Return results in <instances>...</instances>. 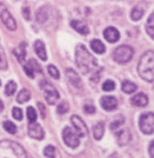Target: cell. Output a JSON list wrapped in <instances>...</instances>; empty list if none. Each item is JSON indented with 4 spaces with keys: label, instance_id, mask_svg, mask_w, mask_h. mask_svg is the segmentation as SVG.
<instances>
[{
    "label": "cell",
    "instance_id": "obj_1",
    "mask_svg": "<svg viewBox=\"0 0 154 158\" xmlns=\"http://www.w3.org/2000/svg\"><path fill=\"white\" fill-rule=\"evenodd\" d=\"M75 59L77 67L83 74L92 72L97 67V60L92 56V54H90L83 44H78L76 47Z\"/></svg>",
    "mask_w": 154,
    "mask_h": 158
},
{
    "label": "cell",
    "instance_id": "obj_2",
    "mask_svg": "<svg viewBox=\"0 0 154 158\" xmlns=\"http://www.w3.org/2000/svg\"><path fill=\"white\" fill-rule=\"evenodd\" d=\"M137 71L139 76L148 82H153L154 79V53L148 51L142 56L138 63Z\"/></svg>",
    "mask_w": 154,
    "mask_h": 158
},
{
    "label": "cell",
    "instance_id": "obj_3",
    "mask_svg": "<svg viewBox=\"0 0 154 158\" xmlns=\"http://www.w3.org/2000/svg\"><path fill=\"white\" fill-rule=\"evenodd\" d=\"M134 55V51L130 45H120V47L116 48L115 51L113 52V59L118 63H127L133 58Z\"/></svg>",
    "mask_w": 154,
    "mask_h": 158
},
{
    "label": "cell",
    "instance_id": "obj_4",
    "mask_svg": "<svg viewBox=\"0 0 154 158\" xmlns=\"http://www.w3.org/2000/svg\"><path fill=\"white\" fill-rule=\"evenodd\" d=\"M139 129L143 134L151 135L154 131V114L152 112L142 114L139 118Z\"/></svg>",
    "mask_w": 154,
    "mask_h": 158
},
{
    "label": "cell",
    "instance_id": "obj_5",
    "mask_svg": "<svg viewBox=\"0 0 154 158\" xmlns=\"http://www.w3.org/2000/svg\"><path fill=\"white\" fill-rule=\"evenodd\" d=\"M41 89L45 92V100L49 104H55L57 102V100L59 99V93L51 83H49L48 81H42Z\"/></svg>",
    "mask_w": 154,
    "mask_h": 158
},
{
    "label": "cell",
    "instance_id": "obj_6",
    "mask_svg": "<svg viewBox=\"0 0 154 158\" xmlns=\"http://www.w3.org/2000/svg\"><path fill=\"white\" fill-rule=\"evenodd\" d=\"M0 19L9 30L15 31L17 29V24L14 17L12 16L11 13L7 10V7L3 3H0Z\"/></svg>",
    "mask_w": 154,
    "mask_h": 158
},
{
    "label": "cell",
    "instance_id": "obj_7",
    "mask_svg": "<svg viewBox=\"0 0 154 158\" xmlns=\"http://www.w3.org/2000/svg\"><path fill=\"white\" fill-rule=\"evenodd\" d=\"M62 138L66 146L69 148H72V149H75V148L78 147L79 143H80L78 135H77L76 132H74L71 128H69V127H66V128L63 129Z\"/></svg>",
    "mask_w": 154,
    "mask_h": 158
},
{
    "label": "cell",
    "instance_id": "obj_8",
    "mask_svg": "<svg viewBox=\"0 0 154 158\" xmlns=\"http://www.w3.org/2000/svg\"><path fill=\"white\" fill-rule=\"evenodd\" d=\"M0 147L3 148H11L14 152V154L16 155L18 158H27V152L25 150L22 148V146H20L19 143L15 141H10V140H3V141L0 142Z\"/></svg>",
    "mask_w": 154,
    "mask_h": 158
},
{
    "label": "cell",
    "instance_id": "obj_9",
    "mask_svg": "<svg viewBox=\"0 0 154 158\" xmlns=\"http://www.w3.org/2000/svg\"><path fill=\"white\" fill-rule=\"evenodd\" d=\"M71 121L78 137H86L88 135V128H87L86 123L80 117L77 115H73L71 117Z\"/></svg>",
    "mask_w": 154,
    "mask_h": 158
},
{
    "label": "cell",
    "instance_id": "obj_10",
    "mask_svg": "<svg viewBox=\"0 0 154 158\" xmlns=\"http://www.w3.org/2000/svg\"><path fill=\"white\" fill-rule=\"evenodd\" d=\"M28 133L29 136L37 140H42L45 138V132H43L42 127L37 122H30L29 128H28Z\"/></svg>",
    "mask_w": 154,
    "mask_h": 158
},
{
    "label": "cell",
    "instance_id": "obj_11",
    "mask_svg": "<svg viewBox=\"0 0 154 158\" xmlns=\"http://www.w3.org/2000/svg\"><path fill=\"white\" fill-rule=\"evenodd\" d=\"M66 75L68 78L69 82L71 83L74 88L76 89H81L83 88V82H81V79L79 78L78 74H77L73 69H66Z\"/></svg>",
    "mask_w": 154,
    "mask_h": 158
},
{
    "label": "cell",
    "instance_id": "obj_12",
    "mask_svg": "<svg viewBox=\"0 0 154 158\" xmlns=\"http://www.w3.org/2000/svg\"><path fill=\"white\" fill-rule=\"evenodd\" d=\"M101 104L102 106V109L106 110V111H114L117 108V99L113 96H104L101 99Z\"/></svg>",
    "mask_w": 154,
    "mask_h": 158
},
{
    "label": "cell",
    "instance_id": "obj_13",
    "mask_svg": "<svg viewBox=\"0 0 154 158\" xmlns=\"http://www.w3.org/2000/svg\"><path fill=\"white\" fill-rule=\"evenodd\" d=\"M104 36H105V39H106L108 42L114 43V42L118 41L120 35H119V32L115 29V27H109L104 31Z\"/></svg>",
    "mask_w": 154,
    "mask_h": 158
},
{
    "label": "cell",
    "instance_id": "obj_14",
    "mask_svg": "<svg viewBox=\"0 0 154 158\" xmlns=\"http://www.w3.org/2000/svg\"><path fill=\"white\" fill-rule=\"evenodd\" d=\"M148 102H149L148 96L145 95L143 93H138L131 98V103L134 106H138V108H143V106H147Z\"/></svg>",
    "mask_w": 154,
    "mask_h": 158
},
{
    "label": "cell",
    "instance_id": "obj_15",
    "mask_svg": "<svg viewBox=\"0 0 154 158\" xmlns=\"http://www.w3.org/2000/svg\"><path fill=\"white\" fill-rule=\"evenodd\" d=\"M115 136H116L117 143L119 146H126L131 140V133L129 130H122V131L117 132Z\"/></svg>",
    "mask_w": 154,
    "mask_h": 158
},
{
    "label": "cell",
    "instance_id": "obj_16",
    "mask_svg": "<svg viewBox=\"0 0 154 158\" xmlns=\"http://www.w3.org/2000/svg\"><path fill=\"white\" fill-rule=\"evenodd\" d=\"M34 50L36 52V54L38 55V57L40 58L41 60L45 61L48 58L47 56V51H45V43H43L41 40H37L34 43Z\"/></svg>",
    "mask_w": 154,
    "mask_h": 158
},
{
    "label": "cell",
    "instance_id": "obj_17",
    "mask_svg": "<svg viewBox=\"0 0 154 158\" xmlns=\"http://www.w3.org/2000/svg\"><path fill=\"white\" fill-rule=\"evenodd\" d=\"M25 43L21 42L16 49L13 50V54L15 55V57L17 58V60L19 62H24L25 60V56H27V51H25Z\"/></svg>",
    "mask_w": 154,
    "mask_h": 158
},
{
    "label": "cell",
    "instance_id": "obj_18",
    "mask_svg": "<svg viewBox=\"0 0 154 158\" xmlns=\"http://www.w3.org/2000/svg\"><path fill=\"white\" fill-rule=\"evenodd\" d=\"M71 27H73L76 32L80 33V34H83V35L89 34L88 27H87L84 22L80 21V20H72V21H71Z\"/></svg>",
    "mask_w": 154,
    "mask_h": 158
},
{
    "label": "cell",
    "instance_id": "obj_19",
    "mask_svg": "<svg viewBox=\"0 0 154 158\" xmlns=\"http://www.w3.org/2000/svg\"><path fill=\"white\" fill-rule=\"evenodd\" d=\"M50 17V11H49V6H42L41 9L38 10L37 14H36V19L39 23H45V21Z\"/></svg>",
    "mask_w": 154,
    "mask_h": 158
},
{
    "label": "cell",
    "instance_id": "obj_20",
    "mask_svg": "<svg viewBox=\"0 0 154 158\" xmlns=\"http://www.w3.org/2000/svg\"><path fill=\"white\" fill-rule=\"evenodd\" d=\"M105 133V123L104 122H98L93 127V136L96 140H101Z\"/></svg>",
    "mask_w": 154,
    "mask_h": 158
},
{
    "label": "cell",
    "instance_id": "obj_21",
    "mask_svg": "<svg viewBox=\"0 0 154 158\" xmlns=\"http://www.w3.org/2000/svg\"><path fill=\"white\" fill-rule=\"evenodd\" d=\"M91 49L93 50V52L97 53V54H102L106 52V47L101 40L98 39H93L91 41Z\"/></svg>",
    "mask_w": 154,
    "mask_h": 158
},
{
    "label": "cell",
    "instance_id": "obj_22",
    "mask_svg": "<svg viewBox=\"0 0 154 158\" xmlns=\"http://www.w3.org/2000/svg\"><path fill=\"white\" fill-rule=\"evenodd\" d=\"M30 99H31V92L29 90H27V89H24V90H21L18 93L16 100L18 103H24L27 101H29Z\"/></svg>",
    "mask_w": 154,
    "mask_h": 158
},
{
    "label": "cell",
    "instance_id": "obj_23",
    "mask_svg": "<svg viewBox=\"0 0 154 158\" xmlns=\"http://www.w3.org/2000/svg\"><path fill=\"white\" fill-rule=\"evenodd\" d=\"M122 90L127 94L134 93V92L137 90V85H135V83H133L132 81L125 80L122 85Z\"/></svg>",
    "mask_w": 154,
    "mask_h": 158
},
{
    "label": "cell",
    "instance_id": "obj_24",
    "mask_svg": "<svg viewBox=\"0 0 154 158\" xmlns=\"http://www.w3.org/2000/svg\"><path fill=\"white\" fill-rule=\"evenodd\" d=\"M143 16V9L140 6H134L131 11V19L133 21H137Z\"/></svg>",
    "mask_w": 154,
    "mask_h": 158
},
{
    "label": "cell",
    "instance_id": "obj_25",
    "mask_svg": "<svg viewBox=\"0 0 154 158\" xmlns=\"http://www.w3.org/2000/svg\"><path fill=\"white\" fill-rule=\"evenodd\" d=\"M124 122H125L124 116H122V115L116 116L112 120L111 124H110V129H111V130H116L117 128H119L120 126H122V124H124Z\"/></svg>",
    "mask_w": 154,
    "mask_h": 158
},
{
    "label": "cell",
    "instance_id": "obj_26",
    "mask_svg": "<svg viewBox=\"0 0 154 158\" xmlns=\"http://www.w3.org/2000/svg\"><path fill=\"white\" fill-rule=\"evenodd\" d=\"M146 31H147L148 35L151 38H153L154 36V23H153V14H151L149 16V19L147 21V24H146Z\"/></svg>",
    "mask_w": 154,
    "mask_h": 158
},
{
    "label": "cell",
    "instance_id": "obj_27",
    "mask_svg": "<svg viewBox=\"0 0 154 158\" xmlns=\"http://www.w3.org/2000/svg\"><path fill=\"white\" fill-rule=\"evenodd\" d=\"M16 89H17V85H16V82L15 81H9V82L6 83V95L7 96H12L13 94L16 92Z\"/></svg>",
    "mask_w": 154,
    "mask_h": 158
},
{
    "label": "cell",
    "instance_id": "obj_28",
    "mask_svg": "<svg viewBox=\"0 0 154 158\" xmlns=\"http://www.w3.org/2000/svg\"><path fill=\"white\" fill-rule=\"evenodd\" d=\"M3 128L7 132V133H10V134H15L17 132L16 126H15V124L13 123L12 121H9V120H6V121L3 122Z\"/></svg>",
    "mask_w": 154,
    "mask_h": 158
},
{
    "label": "cell",
    "instance_id": "obj_29",
    "mask_svg": "<svg viewBox=\"0 0 154 158\" xmlns=\"http://www.w3.org/2000/svg\"><path fill=\"white\" fill-rule=\"evenodd\" d=\"M27 116L30 122L36 121V119H37V114H36V111L33 106H29V108L27 109Z\"/></svg>",
    "mask_w": 154,
    "mask_h": 158
},
{
    "label": "cell",
    "instance_id": "obj_30",
    "mask_svg": "<svg viewBox=\"0 0 154 158\" xmlns=\"http://www.w3.org/2000/svg\"><path fill=\"white\" fill-rule=\"evenodd\" d=\"M43 154H45V157L48 158H55L56 154H55V148L53 146H48L45 148L43 150Z\"/></svg>",
    "mask_w": 154,
    "mask_h": 158
},
{
    "label": "cell",
    "instance_id": "obj_31",
    "mask_svg": "<svg viewBox=\"0 0 154 158\" xmlns=\"http://www.w3.org/2000/svg\"><path fill=\"white\" fill-rule=\"evenodd\" d=\"M69 103L66 102V101H62L61 103L58 104L57 106V113L60 114V115H63V114H66V112L69 111Z\"/></svg>",
    "mask_w": 154,
    "mask_h": 158
},
{
    "label": "cell",
    "instance_id": "obj_32",
    "mask_svg": "<svg viewBox=\"0 0 154 158\" xmlns=\"http://www.w3.org/2000/svg\"><path fill=\"white\" fill-rule=\"evenodd\" d=\"M48 72L50 74L51 77H53L54 79H59V71L57 70V68L54 67V65H49L48 67Z\"/></svg>",
    "mask_w": 154,
    "mask_h": 158
},
{
    "label": "cell",
    "instance_id": "obj_33",
    "mask_svg": "<svg viewBox=\"0 0 154 158\" xmlns=\"http://www.w3.org/2000/svg\"><path fill=\"white\" fill-rule=\"evenodd\" d=\"M115 89V82L112 80H106L102 85V90L106 92H111Z\"/></svg>",
    "mask_w": 154,
    "mask_h": 158
},
{
    "label": "cell",
    "instance_id": "obj_34",
    "mask_svg": "<svg viewBox=\"0 0 154 158\" xmlns=\"http://www.w3.org/2000/svg\"><path fill=\"white\" fill-rule=\"evenodd\" d=\"M0 69H1V70H6L7 69L6 58L1 50H0Z\"/></svg>",
    "mask_w": 154,
    "mask_h": 158
},
{
    "label": "cell",
    "instance_id": "obj_35",
    "mask_svg": "<svg viewBox=\"0 0 154 158\" xmlns=\"http://www.w3.org/2000/svg\"><path fill=\"white\" fill-rule=\"evenodd\" d=\"M22 111H21V109H19V108H16L15 106L14 109H13V117H14L16 120H21L22 119Z\"/></svg>",
    "mask_w": 154,
    "mask_h": 158
},
{
    "label": "cell",
    "instance_id": "obj_36",
    "mask_svg": "<svg viewBox=\"0 0 154 158\" xmlns=\"http://www.w3.org/2000/svg\"><path fill=\"white\" fill-rule=\"evenodd\" d=\"M28 63L31 65V68L33 69V71H34V72L41 73V68H40V65L37 63V61H35L34 59H31Z\"/></svg>",
    "mask_w": 154,
    "mask_h": 158
},
{
    "label": "cell",
    "instance_id": "obj_37",
    "mask_svg": "<svg viewBox=\"0 0 154 158\" xmlns=\"http://www.w3.org/2000/svg\"><path fill=\"white\" fill-rule=\"evenodd\" d=\"M24 72H25V74H27L28 76H29L30 78H34V71H33V69L31 68V65L28 63V64H25L24 67Z\"/></svg>",
    "mask_w": 154,
    "mask_h": 158
},
{
    "label": "cell",
    "instance_id": "obj_38",
    "mask_svg": "<svg viewBox=\"0 0 154 158\" xmlns=\"http://www.w3.org/2000/svg\"><path fill=\"white\" fill-rule=\"evenodd\" d=\"M83 110H84V112L88 114H93L95 113V111H96L95 106H92V104H86V106H83Z\"/></svg>",
    "mask_w": 154,
    "mask_h": 158
},
{
    "label": "cell",
    "instance_id": "obj_39",
    "mask_svg": "<svg viewBox=\"0 0 154 158\" xmlns=\"http://www.w3.org/2000/svg\"><path fill=\"white\" fill-rule=\"evenodd\" d=\"M22 15H24V19H27V20L31 19V11H30L29 6H24V9H22Z\"/></svg>",
    "mask_w": 154,
    "mask_h": 158
},
{
    "label": "cell",
    "instance_id": "obj_40",
    "mask_svg": "<svg viewBox=\"0 0 154 158\" xmlns=\"http://www.w3.org/2000/svg\"><path fill=\"white\" fill-rule=\"evenodd\" d=\"M38 106H39V109H40V112H41V116L45 118V106H43V104L41 102H38Z\"/></svg>",
    "mask_w": 154,
    "mask_h": 158
},
{
    "label": "cell",
    "instance_id": "obj_41",
    "mask_svg": "<svg viewBox=\"0 0 154 158\" xmlns=\"http://www.w3.org/2000/svg\"><path fill=\"white\" fill-rule=\"evenodd\" d=\"M153 144H154V142H153V140L150 142V146H149V153H150V157L151 158H154V155H153Z\"/></svg>",
    "mask_w": 154,
    "mask_h": 158
},
{
    "label": "cell",
    "instance_id": "obj_42",
    "mask_svg": "<svg viewBox=\"0 0 154 158\" xmlns=\"http://www.w3.org/2000/svg\"><path fill=\"white\" fill-rule=\"evenodd\" d=\"M3 108H4V106H3V102H2L1 100H0V112L3 110Z\"/></svg>",
    "mask_w": 154,
    "mask_h": 158
},
{
    "label": "cell",
    "instance_id": "obj_43",
    "mask_svg": "<svg viewBox=\"0 0 154 158\" xmlns=\"http://www.w3.org/2000/svg\"><path fill=\"white\" fill-rule=\"evenodd\" d=\"M0 85H1V81H0Z\"/></svg>",
    "mask_w": 154,
    "mask_h": 158
}]
</instances>
